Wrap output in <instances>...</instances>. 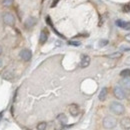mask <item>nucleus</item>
Listing matches in <instances>:
<instances>
[{"instance_id":"obj_1","label":"nucleus","mask_w":130,"mask_h":130,"mask_svg":"<svg viewBox=\"0 0 130 130\" xmlns=\"http://www.w3.org/2000/svg\"><path fill=\"white\" fill-rule=\"evenodd\" d=\"M109 108H110V111L112 113L115 114V115H122V114H124V112H125L124 105L121 104V103H119V102H117V101L111 102Z\"/></svg>"},{"instance_id":"obj_2","label":"nucleus","mask_w":130,"mask_h":130,"mask_svg":"<svg viewBox=\"0 0 130 130\" xmlns=\"http://www.w3.org/2000/svg\"><path fill=\"white\" fill-rule=\"evenodd\" d=\"M116 125H117V120H116L115 117L110 116V115L104 117V119H103V127L105 129H113V128L116 127Z\"/></svg>"},{"instance_id":"obj_3","label":"nucleus","mask_w":130,"mask_h":130,"mask_svg":"<svg viewBox=\"0 0 130 130\" xmlns=\"http://www.w3.org/2000/svg\"><path fill=\"white\" fill-rule=\"evenodd\" d=\"M3 22L8 26H13L15 23V17L10 12H5L3 14Z\"/></svg>"},{"instance_id":"obj_4","label":"nucleus","mask_w":130,"mask_h":130,"mask_svg":"<svg viewBox=\"0 0 130 130\" xmlns=\"http://www.w3.org/2000/svg\"><path fill=\"white\" fill-rule=\"evenodd\" d=\"M113 94L117 99L122 100L125 98V89H123L121 86H115L113 89Z\"/></svg>"},{"instance_id":"obj_5","label":"nucleus","mask_w":130,"mask_h":130,"mask_svg":"<svg viewBox=\"0 0 130 130\" xmlns=\"http://www.w3.org/2000/svg\"><path fill=\"white\" fill-rule=\"evenodd\" d=\"M19 56H20V58H21L22 60H24V61H29V60L31 59V57H32V53H31V51H30L29 49H23V50L20 51Z\"/></svg>"},{"instance_id":"obj_6","label":"nucleus","mask_w":130,"mask_h":130,"mask_svg":"<svg viewBox=\"0 0 130 130\" xmlns=\"http://www.w3.org/2000/svg\"><path fill=\"white\" fill-rule=\"evenodd\" d=\"M115 24H116L118 27L122 28V29L130 30V22H125V21H123V20H121V19H118V20H116Z\"/></svg>"},{"instance_id":"obj_7","label":"nucleus","mask_w":130,"mask_h":130,"mask_svg":"<svg viewBox=\"0 0 130 130\" xmlns=\"http://www.w3.org/2000/svg\"><path fill=\"white\" fill-rule=\"evenodd\" d=\"M36 22H37L36 18H34V17H29V18L26 19V21H25V23H24V26H25L26 29H31L33 26L36 24Z\"/></svg>"},{"instance_id":"obj_8","label":"nucleus","mask_w":130,"mask_h":130,"mask_svg":"<svg viewBox=\"0 0 130 130\" xmlns=\"http://www.w3.org/2000/svg\"><path fill=\"white\" fill-rule=\"evenodd\" d=\"M69 112L72 116H77L79 114V106L75 103L69 105Z\"/></svg>"},{"instance_id":"obj_9","label":"nucleus","mask_w":130,"mask_h":130,"mask_svg":"<svg viewBox=\"0 0 130 130\" xmlns=\"http://www.w3.org/2000/svg\"><path fill=\"white\" fill-rule=\"evenodd\" d=\"M120 126L125 130L130 129V118L129 117H124L120 121Z\"/></svg>"},{"instance_id":"obj_10","label":"nucleus","mask_w":130,"mask_h":130,"mask_svg":"<svg viewBox=\"0 0 130 130\" xmlns=\"http://www.w3.org/2000/svg\"><path fill=\"white\" fill-rule=\"evenodd\" d=\"M90 64V57L88 55H83L81 57V61H80V67L82 68H86Z\"/></svg>"},{"instance_id":"obj_11","label":"nucleus","mask_w":130,"mask_h":130,"mask_svg":"<svg viewBox=\"0 0 130 130\" xmlns=\"http://www.w3.org/2000/svg\"><path fill=\"white\" fill-rule=\"evenodd\" d=\"M48 39V31L46 29H43L40 33V37H39V42L40 44H44Z\"/></svg>"},{"instance_id":"obj_12","label":"nucleus","mask_w":130,"mask_h":130,"mask_svg":"<svg viewBox=\"0 0 130 130\" xmlns=\"http://www.w3.org/2000/svg\"><path fill=\"white\" fill-rule=\"evenodd\" d=\"M107 94H108V89H107L106 87H103V88L101 89L99 95H98L99 100H100V101H104V100L106 99V97H107Z\"/></svg>"},{"instance_id":"obj_13","label":"nucleus","mask_w":130,"mask_h":130,"mask_svg":"<svg viewBox=\"0 0 130 130\" xmlns=\"http://www.w3.org/2000/svg\"><path fill=\"white\" fill-rule=\"evenodd\" d=\"M121 85L125 89H130V77H124L121 80Z\"/></svg>"},{"instance_id":"obj_14","label":"nucleus","mask_w":130,"mask_h":130,"mask_svg":"<svg viewBox=\"0 0 130 130\" xmlns=\"http://www.w3.org/2000/svg\"><path fill=\"white\" fill-rule=\"evenodd\" d=\"M57 119H58V121H59L62 125H65V124L67 123V117H66V115L63 113L59 114V115L57 116Z\"/></svg>"},{"instance_id":"obj_15","label":"nucleus","mask_w":130,"mask_h":130,"mask_svg":"<svg viewBox=\"0 0 130 130\" xmlns=\"http://www.w3.org/2000/svg\"><path fill=\"white\" fill-rule=\"evenodd\" d=\"M122 56V53L121 52H114L112 54H109L107 55L108 58H111V59H116V58H120Z\"/></svg>"},{"instance_id":"obj_16","label":"nucleus","mask_w":130,"mask_h":130,"mask_svg":"<svg viewBox=\"0 0 130 130\" xmlns=\"http://www.w3.org/2000/svg\"><path fill=\"white\" fill-rule=\"evenodd\" d=\"M120 76L121 77H130V69H124L120 72Z\"/></svg>"},{"instance_id":"obj_17","label":"nucleus","mask_w":130,"mask_h":130,"mask_svg":"<svg viewBox=\"0 0 130 130\" xmlns=\"http://www.w3.org/2000/svg\"><path fill=\"white\" fill-rule=\"evenodd\" d=\"M47 124L46 122H40L37 124V130H46Z\"/></svg>"},{"instance_id":"obj_18","label":"nucleus","mask_w":130,"mask_h":130,"mask_svg":"<svg viewBox=\"0 0 130 130\" xmlns=\"http://www.w3.org/2000/svg\"><path fill=\"white\" fill-rule=\"evenodd\" d=\"M13 1H14V0H3V1H2V4H3L5 7H9V6H11V5L13 4Z\"/></svg>"},{"instance_id":"obj_19","label":"nucleus","mask_w":130,"mask_h":130,"mask_svg":"<svg viewBox=\"0 0 130 130\" xmlns=\"http://www.w3.org/2000/svg\"><path fill=\"white\" fill-rule=\"evenodd\" d=\"M107 44H108V40H107V39H102V40L99 41V46H100V47H104V46H106Z\"/></svg>"},{"instance_id":"obj_20","label":"nucleus","mask_w":130,"mask_h":130,"mask_svg":"<svg viewBox=\"0 0 130 130\" xmlns=\"http://www.w3.org/2000/svg\"><path fill=\"white\" fill-rule=\"evenodd\" d=\"M68 44L69 45H73V46H79L80 45V42L79 41H69Z\"/></svg>"},{"instance_id":"obj_21","label":"nucleus","mask_w":130,"mask_h":130,"mask_svg":"<svg viewBox=\"0 0 130 130\" xmlns=\"http://www.w3.org/2000/svg\"><path fill=\"white\" fill-rule=\"evenodd\" d=\"M123 11L124 12H129L130 11V4H126L123 6Z\"/></svg>"},{"instance_id":"obj_22","label":"nucleus","mask_w":130,"mask_h":130,"mask_svg":"<svg viewBox=\"0 0 130 130\" xmlns=\"http://www.w3.org/2000/svg\"><path fill=\"white\" fill-rule=\"evenodd\" d=\"M125 98L130 101V89H125Z\"/></svg>"},{"instance_id":"obj_23","label":"nucleus","mask_w":130,"mask_h":130,"mask_svg":"<svg viewBox=\"0 0 130 130\" xmlns=\"http://www.w3.org/2000/svg\"><path fill=\"white\" fill-rule=\"evenodd\" d=\"M58 1H59V0H53L51 7H54V6H56V5H57V3H58Z\"/></svg>"},{"instance_id":"obj_24","label":"nucleus","mask_w":130,"mask_h":130,"mask_svg":"<svg viewBox=\"0 0 130 130\" xmlns=\"http://www.w3.org/2000/svg\"><path fill=\"white\" fill-rule=\"evenodd\" d=\"M125 40L128 41V42H130V33H128V34L125 35Z\"/></svg>"},{"instance_id":"obj_25","label":"nucleus","mask_w":130,"mask_h":130,"mask_svg":"<svg viewBox=\"0 0 130 130\" xmlns=\"http://www.w3.org/2000/svg\"><path fill=\"white\" fill-rule=\"evenodd\" d=\"M121 50H124V51H129L130 50V48L129 47H125V46H121Z\"/></svg>"},{"instance_id":"obj_26","label":"nucleus","mask_w":130,"mask_h":130,"mask_svg":"<svg viewBox=\"0 0 130 130\" xmlns=\"http://www.w3.org/2000/svg\"><path fill=\"white\" fill-rule=\"evenodd\" d=\"M126 63H127V64H130V57H128V58L126 59Z\"/></svg>"},{"instance_id":"obj_27","label":"nucleus","mask_w":130,"mask_h":130,"mask_svg":"<svg viewBox=\"0 0 130 130\" xmlns=\"http://www.w3.org/2000/svg\"><path fill=\"white\" fill-rule=\"evenodd\" d=\"M2 115H3V112H0V120H1V118H2Z\"/></svg>"},{"instance_id":"obj_28","label":"nucleus","mask_w":130,"mask_h":130,"mask_svg":"<svg viewBox=\"0 0 130 130\" xmlns=\"http://www.w3.org/2000/svg\"><path fill=\"white\" fill-rule=\"evenodd\" d=\"M2 65V61H1V59H0V66Z\"/></svg>"},{"instance_id":"obj_29","label":"nucleus","mask_w":130,"mask_h":130,"mask_svg":"<svg viewBox=\"0 0 130 130\" xmlns=\"http://www.w3.org/2000/svg\"><path fill=\"white\" fill-rule=\"evenodd\" d=\"M1 52H2V49H1V47H0V54H1Z\"/></svg>"}]
</instances>
